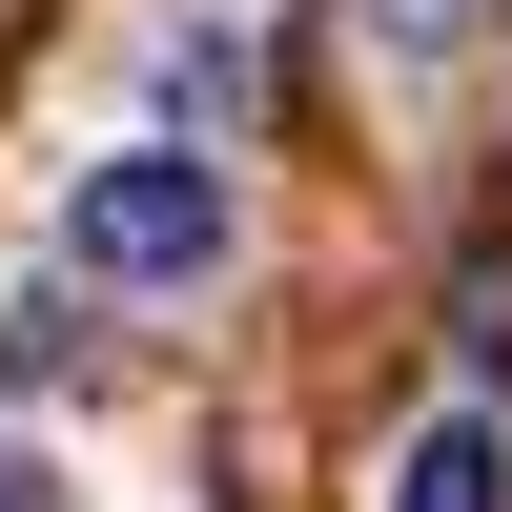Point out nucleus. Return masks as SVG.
<instances>
[{
	"instance_id": "1",
	"label": "nucleus",
	"mask_w": 512,
	"mask_h": 512,
	"mask_svg": "<svg viewBox=\"0 0 512 512\" xmlns=\"http://www.w3.org/2000/svg\"><path fill=\"white\" fill-rule=\"evenodd\" d=\"M62 246H82L103 287H205V267H226V164H205V144H123V164H82Z\"/></svg>"
},
{
	"instance_id": "2",
	"label": "nucleus",
	"mask_w": 512,
	"mask_h": 512,
	"mask_svg": "<svg viewBox=\"0 0 512 512\" xmlns=\"http://www.w3.org/2000/svg\"><path fill=\"white\" fill-rule=\"evenodd\" d=\"M390 512H512V451H492V410L410 431V451H390Z\"/></svg>"
},
{
	"instance_id": "3",
	"label": "nucleus",
	"mask_w": 512,
	"mask_h": 512,
	"mask_svg": "<svg viewBox=\"0 0 512 512\" xmlns=\"http://www.w3.org/2000/svg\"><path fill=\"white\" fill-rule=\"evenodd\" d=\"M451 349H472V390H512V246L451 267Z\"/></svg>"
},
{
	"instance_id": "4",
	"label": "nucleus",
	"mask_w": 512,
	"mask_h": 512,
	"mask_svg": "<svg viewBox=\"0 0 512 512\" xmlns=\"http://www.w3.org/2000/svg\"><path fill=\"white\" fill-rule=\"evenodd\" d=\"M369 21H390V41H451V21H472V0H369Z\"/></svg>"
},
{
	"instance_id": "5",
	"label": "nucleus",
	"mask_w": 512,
	"mask_h": 512,
	"mask_svg": "<svg viewBox=\"0 0 512 512\" xmlns=\"http://www.w3.org/2000/svg\"><path fill=\"white\" fill-rule=\"evenodd\" d=\"M0 512H21V451H0Z\"/></svg>"
}]
</instances>
